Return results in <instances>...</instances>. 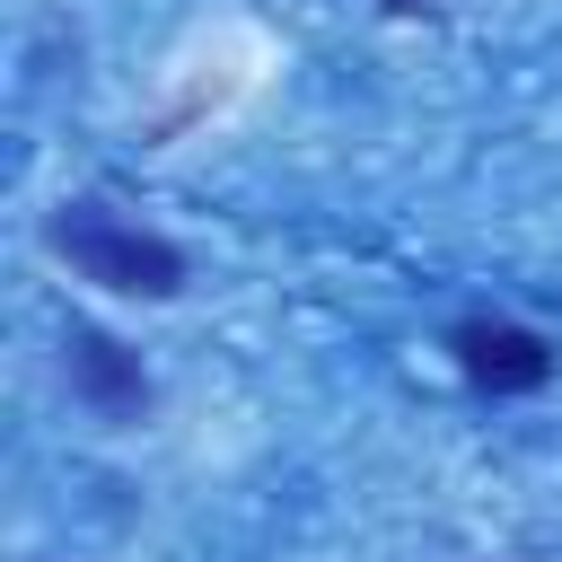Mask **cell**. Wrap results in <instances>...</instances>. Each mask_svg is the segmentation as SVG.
Here are the masks:
<instances>
[{
    "mask_svg": "<svg viewBox=\"0 0 562 562\" xmlns=\"http://www.w3.org/2000/svg\"><path fill=\"white\" fill-rule=\"evenodd\" d=\"M448 360H457V378L483 386V395H536V386L553 378V342H544L536 325H509V316H465V325H448Z\"/></svg>",
    "mask_w": 562,
    "mask_h": 562,
    "instance_id": "7a4b0ae2",
    "label": "cell"
},
{
    "mask_svg": "<svg viewBox=\"0 0 562 562\" xmlns=\"http://www.w3.org/2000/svg\"><path fill=\"white\" fill-rule=\"evenodd\" d=\"M44 237L79 281H97L114 299H176L184 290V246L140 228V220H123L114 202H61Z\"/></svg>",
    "mask_w": 562,
    "mask_h": 562,
    "instance_id": "6da1fadb",
    "label": "cell"
},
{
    "mask_svg": "<svg viewBox=\"0 0 562 562\" xmlns=\"http://www.w3.org/2000/svg\"><path fill=\"white\" fill-rule=\"evenodd\" d=\"M61 378H70V395L97 413V422H140L149 413V369H140V351H123L114 334H97V325H70L61 334Z\"/></svg>",
    "mask_w": 562,
    "mask_h": 562,
    "instance_id": "3957f363",
    "label": "cell"
}]
</instances>
